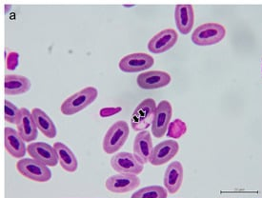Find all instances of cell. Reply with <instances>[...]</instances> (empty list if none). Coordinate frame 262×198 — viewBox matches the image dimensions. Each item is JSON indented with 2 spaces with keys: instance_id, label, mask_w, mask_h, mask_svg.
Instances as JSON below:
<instances>
[{
  "instance_id": "obj_27",
  "label": "cell",
  "mask_w": 262,
  "mask_h": 198,
  "mask_svg": "<svg viewBox=\"0 0 262 198\" xmlns=\"http://www.w3.org/2000/svg\"><path fill=\"white\" fill-rule=\"evenodd\" d=\"M166 198H167V197H166Z\"/></svg>"
},
{
  "instance_id": "obj_4",
  "label": "cell",
  "mask_w": 262,
  "mask_h": 198,
  "mask_svg": "<svg viewBox=\"0 0 262 198\" xmlns=\"http://www.w3.org/2000/svg\"><path fill=\"white\" fill-rule=\"evenodd\" d=\"M16 170L22 177L38 183L48 182L52 178V171L48 166L31 158H24L17 161Z\"/></svg>"
},
{
  "instance_id": "obj_13",
  "label": "cell",
  "mask_w": 262,
  "mask_h": 198,
  "mask_svg": "<svg viewBox=\"0 0 262 198\" xmlns=\"http://www.w3.org/2000/svg\"><path fill=\"white\" fill-rule=\"evenodd\" d=\"M180 150V145L176 140H165L154 147L150 163L154 166H161L171 161Z\"/></svg>"
},
{
  "instance_id": "obj_21",
  "label": "cell",
  "mask_w": 262,
  "mask_h": 198,
  "mask_svg": "<svg viewBox=\"0 0 262 198\" xmlns=\"http://www.w3.org/2000/svg\"><path fill=\"white\" fill-rule=\"evenodd\" d=\"M32 116L34 117L37 130H40L44 137L50 139H53L56 137L57 131L55 123L45 112H43L41 109L35 108L32 111Z\"/></svg>"
},
{
  "instance_id": "obj_11",
  "label": "cell",
  "mask_w": 262,
  "mask_h": 198,
  "mask_svg": "<svg viewBox=\"0 0 262 198\" xmlns=\"http://www.w3.org/2000/svg\"><path fill=\"white\" fill-rule=\"evenodd\" d=\"M155 59L145 53H136L126 55L119 61V69L125 73H138L151 68Z\"/></svg>"
},
{
  "instance_id": "obj_3",
  "label": "cell",
  "mask_w": 262,
  "mask_h": 198,
  "mask_svg": "<svg viewBox=\"0 0 262 198\" xmlns=\"http://www.w3.org/2000/svg\"><path fill=\"white\" fill-rule=\"evenodd\" d=\"M226 35V29L219 23H205L196 28L192 41L199 46H209L221 42Z\"/></svg>"
},
{
  "instance_id": "obj_15",
  "label": "cell",
  "mask_w": 262,
  "mask_h": 198,
  "mask_svg": "<svg viewBox=\"0 0 262 198\" xmlns=\"http://www.w3.org/2000/svg\"><path fill=\"white\" fill-rule=\"evenodd\" d=\"M17 131L25 142H32L37 137V127L32 113L26 108H21L16 120Z\"/></svg>"
},
{
  "instance_id": "obj_26",
  "label": "cell",
  "mask_w": 262,
  "mask_h": 198,
  "mask_svg": "<svg viewBox=\"0 0 262 198\" xmlns=\"http://www.w3.org/2000/svg\"><path fill=\"white\" fill-rule=\"evenodd\" d=\"M261 61H262V60H261ZM261 74H262V68H261Z\"/></svg>"
},
{
  "instance_id": "obj_25",
  "label": "cell",
  "mask_w": 262,
  "mask_h": 198,
  "mask_svg": "<svg viewBox=\"0 0 262 198\" xmlns=\"http://www.w3.org/2000/svg\"><path fill=\"white\" fill-rule=\"evenodd\" d=\"M18 65V54L11 53L7 56V68L9 70H14Z\"/></svg>"
},
{
  "instance_id": "obj_10",
  "label": "cell",
  "mask_w": 262,
  "mask_h": 198,
  "mask_svg": "<svg viewBox=\"0 0 262 198\" xmlns=\"http://www.w3.org/2000/svg\"><path fill=\"white\" fill-rule=\"evenodd\" d=\"M29 156L48 167H55L58 161L55 148L44 142H35L27 146Z\"/></svg>"
},
{
  "instance_id": "obj_16",
  "label": "cell",
  "mask_w": 262,
  "mask_h": 198,
  "mask_svg": "<svg viewBox=\"0 0 262 198\" xmlns=\"http://www.w3.org/2000/svg\"><path fill=\"white\" fill-rule=\"evenodd\" d=\"M4 137L5 149L10 156L14 158H21L25 156L27 148L25 146V141L17 130L6 127L4 130Z\"/></svg>"
},
{
  "instance_id": "obj_18",
  "label": "cell",
  "mask_w": 262,
  "mask_h": 198,
  "mask_svg": "<svg viewBox=\"0 0 262 198\" xmlns=\"http://www.w3.org/2000/svg\"><path fill=\"white\" fill-rule=\"evenodd\" d=\"M176 25L179 32L182 34H188L192 32L194 23L193 8L190 4H180L176 6L174 11Z\"/></svg>"
},
{
  "instance_id": "obj_20",
  "label": "cell",
  "mask_w": 262,
  "mask_h": 198,
  "mask_svg": "<svg viewBox=\"0 0 262 198\" xmlns=\"http://www.w3.org/2000/svg\"><path fill=\"white\" fill-rule=\"evenodd\" d=\"M4 87L7 96H18L27 93L31 88V82L25 76L8 75L5 76Z\"/></svg>"
},
{
  "instance_id": "obj_9",
  "label": "cell",
  "mask_w": 262,
  "mask_h": 198,
  "mask_svg": "<svg viewBox=\"0 0 262 198\" xmlns=\"http://www.w3.org/2000/svg\"><path fill=\"white\" fill-rule=\"evenodd\" d=\"M179 39V34L173 29H164L154 35L148 43V49L152 54L159 55L172 49Z\"/></svg>"
},
{
  "instance_id": "obj_5",
  "label": "cell",
  "mask_w": 262,
  "mask_h": 198,
  "mask_svg": "<svg viewBox=\"0 0 262 198\" xmlns=\"http://www.w3.org/2000/svg\"><path fill=\"white\" fill-rule=\"evenodd\" d=\"M157 107L156 101L152 98H147L139 103L131 117L133 130L140 133L148 129L152 125Z\"/></svg>"
},
{
  "instance_id": "obj_24",
  "label": "cell",
  "mask_w": 262,
  "mask_h": 198,
  "mask_svg": "<svg viewBox=\"0 0 262 198\" xmlns=\"http://www.w3.org/2000/svg\"><path fill=\"white\" fill-rule=\"evenodd\" d=\"M20 109H18L13 103L9 100L5 101V121L8 123L15 124L19 116Z\"/></svg>"
},
{
  "instance_id": "obj_14",
  "label": "cell",
  "mask_w": 262,
  "mask_h": 198,
  "mask_svg": "<svg viewBox=\"0 0 262 198\" xmlns=\"http://www.w3.org/2000/svg\"><path fill=\"white\" fill-rule=\"evenodd\" d=\"M133 149L134 156L138 158V161L142 164L150 162L154 150L151 133L149 130L138 133L137 137H135Z\"/></svg>"
},
{
  "instance_id": "obj_1",
  "label": "cell",
  "mask_w": 262,
  "mask_h": 198,
  "mask_svg": "<svg viewBox=\"0 0 262 198\" xmlns=\"http://www.w3.org/2000/svg\"><path fill=\"white\" fill-rule=\"evenodd\" d=\"M98 92L95 87H87L69 96L61 105V113L64 116H74L95 102Z\"/></svg>"
},
{
  "instance_id": "obj_12",
  "label": "cell",
  "mask_w": 262,
  "mask_h": 198,
  "mask_svg": "<svg viewBox=\"0 0 262 198\" xmlns=\"http://www.w3.org/2000/svg\"><path fill=\"white\" fill-rule=\"evenodd\" d=\"M172 77L162 71H148L138 75L137 83L138 87L144 90L159 89L171 83Z\"/></svg>"
},
{
  "instance_id": "obj_6",
  "label": "cell",
  "mask_w": 262,
  "mask_h": 198,
  "mask_svg": "<svg viewBox=\"0 0 262 198\" xmlns=\"http://www.w3.org/2000/svg\"><path fill=\"white\" fill-rule=\"evenodd\" d=\"M111 167L118 173L140 174L144 170V164L130 152H118L111 159Z\"/></svg>"
},
{
  "instance_id": "obj_23",
  "label": "cell",
  "mask_w": 262,
  "mask_h": 198,
  "mask_svg": "<svg viewBox=\"0 0 262 198\" xmlns=\"http://www.w3.org/2000/svg\"><path fill=\"white\" fill-rule=\"evenodd\" d=\"M187 131L186 124L180 119H176L169 125V130L167 136L172 138H180Z\"/></svg>"
},
{
  "instance_id": "obj_7",
  "label": "cell",
  "mask_w": 262,
  "mask_h": 198,
  "mask_svg": "<svg viewBox=\"0 0 262 198\" xmlns=\"http://www.w3.org/2000/svg\"><path fill=\"white\" fill-rule=\"evenodd\" d=\"M106 189L114 193H127L140 186V178L136 174L118 173L106 180Z\"/></svg>"
},
{
  "instance_id": "obj_22",
  "label": "cell",
  "mask_w": 262,
  "mask_h": 198,
  "mask_svg": "<svg viewBox=\"0 0 262 198\" xmlns=\"http://www.w3.org/2000/svg\"><path fill=\"white\" fill-rule=\"evenodd\" d=\"M168 191L161 186L145 187L132 194V198H166Z\"/></svg>"
},
{
  "instance_id": "obj_19",
  "label": "cell",
  "mask_w": 262,
  "mask_h": 198,
  "mask_svg": "<svg viewBox=\"0 0 262 198\" xmlns=\"http://www.w3.org/2000/svg\"><path fill=\"white\" fill-rule=\"evenodd\" d=\"M54 148L63 170L68 172H75L78 168V162L75 153L68 148V146L61 142H55Z\"/></svg>"
},
{
  "instance_id": "obj_2",
  "label": "cell",
  "mask_w": 262,
  "mask_h": 198,
  "mask_svg": "<svg viewBox=\"0 0 262 198\" xmlns=\"http://www.w3.org/2000/svg\"><path fill=\"white\" fill-rule=\"evenodd\" d=\"M129 137V126L123 120L113 124L104 137L102 148L107 155L118 152Z\"/></svg>"
},
{
  "instance_id": "obj_8",
  "label": "cell",
  "mask_w": 262,
  "mask_h": 198,
  "mask_svg": "<svg viewBox=\"0 0 262 198\" xmlns=\"http://www.w3.org/2000/svg\"><path fill=\"white\" fill-rule=\"evenodd\" d=\"M172 116L171 103L163 100L159 103L156 109L152 123V134L156 138H162L169 128Z\"/></svg>"
},
{
  "instance_id": "obj_17",
  "label": "cell",
  "mask_w": 262,
  "mask_h": 198,
  "mask_svg": "<svg viewBox=\"0 0 262 198\" xmlns=\"http://www.w3.org/2000/svg\"><path fill=\"white\" fill-rule=\"evenodd\" d=\"M183 167L179 161H174L166 169L163 178L165 189L170 193H177L180 191L183 182Z\"/></svg>"
}]
</instances>
